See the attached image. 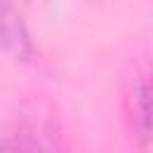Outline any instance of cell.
Returning <instances> with one entry per match:
<instances>
[{"label":"cell","mask_w":153,"mask_h":153,"mask_svg":"<svg viewBox=\"0 0 153 153\" xmlns=\"http://www.w3.org/2000/svg\"><path fill=\"white\" fill-rule=\"evenodd\" d=\"M0 148L10 151H60L65 148L62 127L57 117L43 105L33 103L26 108L12 129L0 139Z\"/></svg>","instance_id":"1"},{"label":"cell","mask_w":153,"mask_h":153,"mask_svg":"<svg viewBox=\"0 0 153 153\" xmlns=\"http://www.w3.org/2000/svg\"><path fill=\"white\" fill-rule=\"evenodd\" d=\"M122 110L127 127L141 148L153 141L151 124V72L146 62H131L122 86Z\"/></svg>","instance_id":"2"},{"label":"cell","mask_w":153,"mask_h":153,"mask_svg":"<svg viewBox=\"0 0 153 153\" xmlns=\"http://www.w3.org/2000/svg\"><path fill=\"white\" fill-rule=\"evenodd\" d=\"M0 50L17 62L36 60L31 31L10 0H0Z\"/></svg>","instance_id":"3"}]
</instances>
